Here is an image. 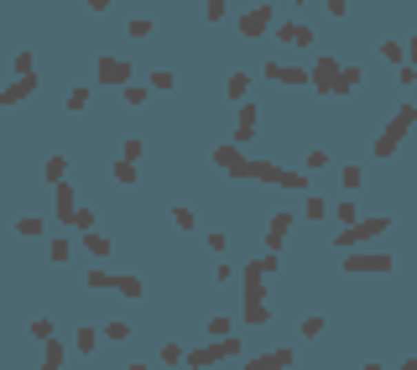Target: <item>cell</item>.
Here are the masks:
<instances>
[{"label": "cell", "instance_id": "cell-1", "mask_svg": "<svg viewBox=\"0 0 417 370\" xmlns=\"http://www.w3.org/2000/svg\"><path fill=\"white\" fill-rule=\"evenodd\" d=\"M266 271H276L272 251L245 266V323H266Z\"/></svg>", "mask_w": 417, "mask_h": 370}, {"label": "cell", "instance_id": "cell-2", "mask_svg": "<svg viewBox=\"0 0 417 370\" xmlns=\"http://www.w3.org/2000/svg\"><path fill=\"white\" fill-rule=\"evenodd\" d=\"M240 178H250V183H272V188H308V178L303 172H287V167H276V162H256V156H245V172Z\"/></svg>", "mask_w": 417, "mask_h": 370}, {"label": "cell", "instance_id": "cell-3", "mask_svg": "<svg viewBox=\"0 0 417 370\" xmlns=\"http://www.w3.org/2000/svg\"><path fill=\"white\" fill-rule=\"evenodd\" d=\"M412 125H417V105H402V110H396V115L381 125V136H376V146H370V152H376V156H391L396 146H402V136L412 131Z\"/></svg>", "mask_w": 417, "mask_h": 370}, {"label": "cell", "instance_id": "cell-4", "mask_svg": "<svg viewBox=\"0 0 417 370\" xmlns=\"http://www.w3.org/2000/svg\"><path fill=\"white\" fill-rule=\"evenodd\" d=\"M386 225H391L386 214H370V219H355V225L334 229V251H355V245H365V240H381Z\"/></svg>", "mask_w": 417, "mask_h": 370}, {"label": "cell", "instance_id": "cell-5", "mask_svg": "<svg viewBox=\"0 0 417 370\" xmlns=\"http://www.w3.org/2000/svg\"><path fill=\"white\" fill-rule=\"evenodd\" d=\"M313 89H323V94H339V89H345L339 58H313Z\"/></svg>", "mask_w": 417, "mask_h": 370}, {"label": "cell", "instance_id": "cell-6", "mask_svg": "<svg viewBox=\"0 0 417 370\" xmlns=\"http://www.w3.org/2000/svg\"><path fill=\"white\" fill-rule=\"evenodd\" d=\"M345 271H360V276L391 271V256H381V251H345Z\"/></svg>", "mask_w": 417, "mask_h": 370}, {"label": "cell", "instance_id": "cell-7", "mask_svg": "<svg viewBox=\"0 0 417 370\" xmlns=\"http://www.w3.org/2000/svg\"><path fill=\"white\" fill-rule=\"evenodd\" d=\"M89 287H110L125 298H141V276H115V271H89Z\"/></svg>", "mask_w": 417, "mask_h": 370}, {"label": "cell", "instance_id": "cell-8", "mask_svg": "<svg viewBox=\"0 0 417 370\" xmlns=\"http://www.w3.org/2000/svg\"><path fill=\"white\" fill-rule=\"evenodd\" d=\"M266 79H272V84H313V68H303V63H298V68H292V63H266Z\"/></svg>", "mask_w": 417, "mask_h": 370}, {"label": "cell", "instance_id": "cell-9", "mask_svg": "<svg viewBox=\"0 0 417 370\" xmlns=\"http://www.w3.org/2000/svg\"><path fill=\"white\" fill-rule=\"evenodd\" d=\"M99 84H110V89H125V84H131V63H125V58H99Z\"/></svg>", "mask_w": 417, "mask_h": 370}, {"label": "cell", "instance_id": "cell-10", "mask_svg": "<svg viewBox=\"0 0 417 370\" xmlns=\"http://www.w3.org/2000/svg\"><path fill=\"white\" fill-rule=\"evenodd\" d=\"M292 365V349H266V355H250L245 370H287Z\"/></svg>", "mask_w": 417, "mask_h": 370}, {"label": "cell", "instance_id": "cell-11", "mask_svg": "<svg viewBox=\"0 0 417 370\" xmlns=\"http://www.w3.org/2000/svg\"><path fill=\"white\" fill-rule=\"evenodd\" d=\"M266 26H272V6H250V11L240 16V32L245 37H261Z\"/></svg>", "mask_w": 417, "mask_h": 370}, {"label": "cell", "instance_id": "cell-12", "mask_svg": "<svg viewBox=\"0 0 417 370\" xmlns=\"http://www.w3.org/2000/svg\"><path fill=\"white\" fill-rule=\"evenodd\" d=\"M37 94V73H21L16 84H6V94H0V105H21V99Z\"/></svg>", "mask_w": 417, "mask_h": 370}, {"label": "cell", "instance_id": "cell-13", "mask_svg": "<svg viewBox=\"0 0 417 370\" xmlns=\"http://www.w3.org/2000/svg\"><path fill=\"white\" fill-rule=\"evenodd\" d=\"M214 162L230 172V178H240V172H245V152H240V146H214Z\"/></svg>", "mask_w": 417, "mask_h": 370}, {"label": "cell", "instance_id": "cell-14", "mask_svg": "<svg viewBox=\"0 0 417 370\" xmlns=\"http://www.w3.org/2000/svg\"><path fill=\"white\" fill-rule=\"evenodd\" d=\"M52 188H58V219L73 225V219H79V198H73V188H68V183H52Z\"/></svg>", "mask_w": 417, "mask_h": 370}, {"label": "cell", "instance_id": "cell-15", "mask_svg": "<svg viewBox=\"0 0 417 370\" xmlns=\"http://www.w3.org/2000/svg\"><path fill=\"white\" fill-rule=\"evenodd\" d=\"M287 229H292V214H272V229H266V251H282V240H287Z\"/></svg>", "mask_w": 417, "mask_h": 370}, {"label": "cell", "instance_id": "cell-16", "mask_svg": "<svg viewBox=\"0 0 417 370\" xmlns=\"http://www.w3.org/2000/svg\"><path fill=\"white\" fill-rule=\"evenodd\" d=\"M276 37H282V42H292V48H313V26H303V21H287Z\"/></svg>", "mask_w": 417, "mask_h": 370}, {"label": "cell", "instance_id": "cell-17", "mask_svg": "<svg viewBox=\"0 0 417 370\" xmlns=\"http://www.w3.org/2000/svg\"><path fill=\"white\" fill-rule=\"evenodd\" d=\"M250 131H256V105H240V125H235V146L250 141Z\"/></svg>", "mask_w": 417, "mask_h": 370}, {"label": "cell", "instance_id": "cell-18", "mask_svg": "<svg viewBox=\"0 0 417 370\" xmlns=\"http://www.w3.org/2000/svg\"><path fill=\"white\" fill-rule=\"evenodd\" d=\"M110 178H115L120 188H136V162H131V156H120L115 167H110Z\"/></svg>", "mask_w": 417, "mask_h": 370}, {"label": "cell", "instance_id": "cell-19", "mask_svg": "<svg viewBox=\"0 0 417 370\" xmlns=\"http://www.w3.org/2000/svg\"><path fill=\"white\" fill-rule=\"evenodd\" d=\"M79 240H83V251H89V256H110V240L99 235V229H89V235H79Z\"/></svg>", "mask_w": 417, "mask_h": 370}, {"label": "cell", "instance_id": "cell-20", "mask_svg": "<svg viewBox=\"0 0 417 370\" xmlns=\"http://www.w3.org/2000/svg\"><path fill=\"white\" fill-rule=\"evenodd\" d=\"M63 355H68V349H63L58 339H48V360H42V370H63Z\"/></svg>", "mask_w": 417, "mask_h": 370}, {"label": "cell", "instance_id": "cell-21", "mask_svg": "<svg viewBox=\"0 0 417 370\" xmlns=\"http://www.w3.org/2000/svg\"><path fill=\"white\" fill-rule=\"evenodd\" d=\"M183 360H188V349H183L178 339H172V345H162V365H183Z\"/></svg>", "mask_w": 417, "mask_h": 370}, {"label": "cell", "instance_id": "cell-22", "mask_svg": "<svg viewBox=\"0 0 417 370\" xmlns=\"http://www.w3.org/2000/svg\"><path fill=\"white\" fill-rule=\"evenodd\" d=\"M42 229H48V225H42V219H37V214H26L21 225H16V235H26V240H37V235H42Z\"/></svg>", "mask_w": 417, "mask_h": 370}, {"label": "cell", "instance_id": "cell-23", "mask_svg": "<svg viewBox=\"0 0 417 370\" xmlns=\"http://www.w3.org/2000/svg\"><path fill=\"white\" fill-rule=\"evenodd\" d=\"M73 345H79V349H83V355H89V349H94V345H99V334H94V329H89V323H83L79 334H73Z\"/></svg>", "mask_w": 417, "mask_h": 370}, {"label": "cell", "instance_id": "cell-24", "mask_svg": "<svg viewBox=\"0 0 417 370\" xmlns=\"http://www.w3.org/2000/svg\"><path fill=\"white\" fill-rule=\"evenodd\" d=\"M250 89V73H230V99H245Z\"/></svg>", "mask_w": 417, "mask_h": 370}, {"label": "cell", "instance_id": "cell-25", "mask_svg": "<svg viewBox=\"0 0 417 370\" xmlns=\"http://www.w3.org/2000/svg\"><path fill=\"white\" fill-rule=\"evenodd\" d=\"M68 110L79 115V110H89V89H68Z\"/></svg>", "mask_w": 417, "mask_h": 370}, {"label": "cell", "instance_id": "cell-26", "mask_svg": "<svg viewBox=\"0 0 417 370\" xmlns=\"http://www.w3.org/2000/svg\"><path fill=\"white\" fill-rule=\"evenodd\" d=\"M63 172H68V162H63V156H48V183H63Z\"/></svg>", "mask_w": 417, "mask_h": 370}, {"label": "cell", "instance_id": "cell-27", "mask_svg": "<svg viewBox=\"0 0 417 370\" xmlns=\"http://www.w3.org/2000/svg\"><path fill=\"white\" fill-rule=\"evenodd\" d=\"M209 339H230V318H219V313H214V318H209Z\"/></svg>", "mask_w": 417, "mask_h": 370}, {"label": "cell", "instance_id": "cell-28", "mask_svg": "<svg viewBox=\"0 0 417 370\" xmlns=\"http://www.w3.org/2000/svg\"><path fill=\"white\" fill-rule=\"evenodd\" d=\"M73 229H79V235H89V229H94V209H79V219H73Z\"/></svg>", "mask_w": 417, "mask_h": 370}, {"label": "cell", "instance_id": "cell-29", "mask_svg": "<svg viewBox=\"0 0 417 370\" xmlns=\"http://www.w3.org/2000/svg\"><path fill=\"white\" fill-rule=\"evenodd\" d=\"M125 334H131V323H125V318H115V323H105V339H125Z\"/></svg>", "mask_w": 417, "mask_h": 370}, {"label": "cell", "instance_id": "cell-30", "mask_svg": "<svg viewBox=\"0 0 417 370\" xmlns=\"http://www.w3.org/2000/svg\"><path fill=\"white\" fill-rule=\"evenodd\" d=\"M323 209H329V203H323L318 193H308V209H303V214H308V219H323Z\"/></svg>", "mask_w": 417, "mask_h": 370}, {"label": "cell", "instance_id": "cell-31", "mask_svg": "<svg viewBox=\"0 0 417 370\" xmlns=\"http://www.w3.org/2000/svg\"><path fill=\"white\" fill-rule=\"evenodd\" d=\"M303 334H308V339L323 334V318H318V313H313V318H303Z\"/></svg>", "mask_w": 417, "mask_h": 370}, {"label": "cell", "instance_id": "cell-32", "mask_svg": "<svg viewBox=\"0 0 417 370\" xmlns=\"http://www.w3.org/2000/svg\"><path fill=\"white\" fill-rule=\"evenodd\" d=\"M11 68H16V73H37V63H32V52H16Z\"/></svg>", "mask_w": 417, "mask_h": 370}, {"label": "cell", "instance_id": "cell-33", "mask_svg": "<svg viewBox=\"0 0 417 370\" xmlns=\"http://www.w3.org/2000/svg\"><path fill=\"white\" fill-rule=\"evenodd\" d=\"M391 370H417V360H402V365H391Z\"/></svg>", "mask_w": 417, "mask_h": 370}, {"label": "cell", "instance_id": "cell-34", "mask_svg": "<svg viewBox=\"0 0 417 370\" xmlns=\"http://www.w3.org/2000/svg\"><path fill=\"white\" fill-rule=\"evenodd\" d=\"M407 58H412V63H417V42H407Z\"/></svg>", "mask_w": 417, "mask_h": 370}, {"label": "cell", "instance_id": "cell-35", "mask_svg": "<svg viewBox=\"0 0 417 370\" xmlns=\"http://www.w3.org/2000/svg\"><path fill=\"white\" fill-rule=\"evenodd\" d=\"M89 6H94V11H105V6H110V0H89Z\"/></svg>", "mask_w": 417, "mask_h": 370}, {"label": "cell", "instance_id": "cell-36", "mask_svg": "<svg viewBox=\"0 0 417 370\" xmlns=\"http://www.w3.org/2000/svg\"><path fill=\"white\" fill-rule=\"evenodd\" d=\"M365 370H381V365H376V360H370V365H365Z\"/></svg>", "mask_w": 417, "mask_h": 370}, {"label": "cell", "instance_id": "cell-37", "mask_svg": "<svg viewBox=\"0 0 417 370\" xmlns=\"http://www.w3.org/2000/svg\"><path fill=\"white\" fill-rule=\"evenodd\" d=\"M298 6H303V0H298Z\"/></svg>", "mask_w": 417, "mask_h": 370}]
</instances>
